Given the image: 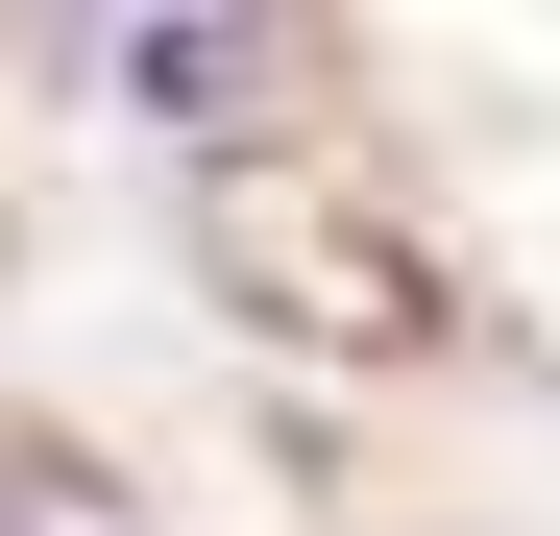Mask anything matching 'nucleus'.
<instances>
[{
	"mask_svg": "<svg viewBox=\"0 0 560 536\" xmlns=\"http://www.w3.org/2000/svg\"><path fill=\"white\" fill-rule=\"evenodd\" d=\"M122 98H244V25H122Z\"/></svg>",
	"mask_w": 560,
	"mask_h": 536,
	"instance_id": "f257e3e1",
	"label": "nucleus"
}]
</instances>
